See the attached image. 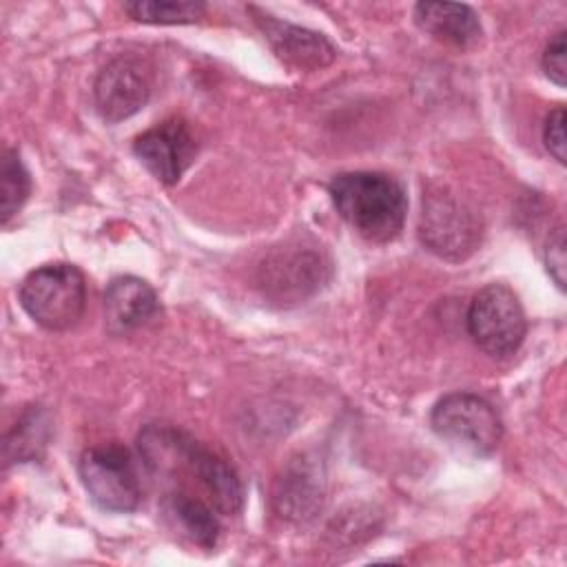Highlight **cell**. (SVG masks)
Here are the masks:
<instances>
[{
	"instance_id": "obj_1",
	"label": "cell",
	"mask_w": 567,
	"mask_h": 567,
	"mask_svg": "<svg viewBox=\"0 0 567 567\" xmlns=\"http://www.w3.org/2000/svg\"><path fill=\"white\" fill-rule=\"evenodd\" d=\"M328 193L339 217L368 241L385 244L403 230L408 197L394 177L379 171L339 173Z\"/></svg>"
},
{
	"instance_id": "obj_2",
	"label": "cell",
	"mask_w": 567,
	"mask_h": 567,
	"mask_svg": "<svg viewBox=\"0 0 567 567\" xmlns=\"http://www.w3.org/2000/svg\"><path fill=\"white\" fill-rule=\"evenodd\" d=\"M419 239L436 257L463 261L481 246L483 219L470 202L447 186H430L421 199Z\"/></svg>"
},
{
	"instance_id": "obj_3",
	"label": "cell",
	"mask_w": 567,
	"mask_h": 567,
	"mask_svg": "<svg viewBox=\"0 0 567 567\" xmlns=\"http://www.w3.org/2000/svg\"><path fill=\"white\" fill-rule=\"evenodd\" d=\"M18 297L38 326L55 332L69 330L86 306L84 275L73 264H44L22 279Z\"/></svg>"
},
{
	"instance_id": "obj_4",
	"label": "cell",
	"mask_w": 567,
	"mask_h": 567,
	"mask_svg": "<svg viewBox=\"0 0 567 567\" xmlns=\"http://www.w3.org/2000/svg\"><path fill=\"white\" fill-rule=\"evenodd\" d=\"M430 425L436 436L474 456L492 454L503 439V421L496 408L472 392L441 396L430 412Z\"/></svg>"
},
{
	"instance_id": "obj_5",
	"label": "cell",
	"mask_w": 567,
	"mask_h": 567,
	"mask_svg": "<svg viewBox=\"0 0 567 567\" xmlns=\"http://www.w3.org/2000/svg\"><path fill=\"white\" fill-rule=\"evenodd\" d=\"M467 332L489 357L514 354L527 332V319L516 292L505 284L481 288L467 308Z\"/></svg>"
},
{
	"instance_id": "obj_6",
	"label": "cell",
	"mask_w": 567,
	"mask_h": 567,
	"mask_svg": "<svg viewBox=\"0 0 567 567\" xmlns=\"http://www.w3.org/2000/svg\"><path fill=\"white\" fill-rule=\"evenodd\" d=\"M80 481L89 498L104 512H133L142 501V483L131 452L122 445H95L78 461Z\"/></svg>"
},
{
	"instance_id": "obj_7",
	"label": "cell",
	"mask_w": 567,
	"mask_h": 567,
	"mask_svg": "<svg viewBox=\"0 0 567 567\" xmlns=\"http://www.w3.org/2000/svg\"><path fill=\"white\" fill-rule=\"evenodd\" d=\"M151 91L153 82L148 64L133 55H120L97 73L93 100L100 117L109 124H117L142 111Z\"/></svg>"
},
{
	"instance_id": "obj_8",
	"label": "cell",
	"mask_w": 567,
	"mask_h": 567,
	"mask_svg": "<svg viewBox=\"0 0 567 567\" xmlns=\"http://www.w3.org/2000/svg\"><path fill=\"white\" fill-rule=\"evenodd\" d=\"M133 153L157 182L171 186L193 164L197 144L182 120H166L137 135Z\"/></svg>"
},
{
	"instance_id": "obj_9",
	"label": "cell",
	"mask_w": 567,
	"mask_h": 567,
	"mask_svg": "<svg viewBox=\"0 0 567 567\" xmlns=\"http://www.w3.org/2000/svg\"><path fill=\"white\" fill-rule=\"evenodd\" d=\"M323 261L315 250H277L259 268L261 290L279 303L303 301L323 281Z\"/></svg>"
},
{
	"instance_id": "obj_10",
	"label": "cell",
	"mask_w": 567,
	"mask_h": 567,
	"mask_svg": "<svg viewBox=\"0 0 567 567\" xmlns=\"http://www.w3.org/2000/svg\"><path fill=\"white\" fill-rule=\"evenodd\" d=\"M250 13L255 16V22L264 31L272 51L286 64L299 71H315L328 66L334 60L337 49L330 44L326 35L279 20L257 7H250Z\"/></svg>"
},
{
	"instance_id": "obj_11",
	"label": "cell",
	"mask_w": 567,
	"mask_h": 567,
	"mask_svg": "<svg viewBox=\"0 0 567 567\" xmlns=\"http://www.w3.org/2000/svg\"><path fill=\"white\" fill-rule=\"evenodd\" d=\"M157 312L159 299L140 277H115L104 290V323L111 334H128L148 323Z\"/></svg>"
},
{
	"instance_id": "obj_12",
	"label": "cell",
	"mask_w": 567,
	"mask_h": 567,
	"mask_svg": "<svg viewBox=\"0 0 567 567\" xmlns=\"http://www.w3.org/2000/svg\"><path fill=\"white\" fill-rule=\"evenodd\" d=\"M186 474L195 476L206 489L210 505L226 516H235L244 507V485L235 467L217 452L195 441Z\"/></svg>"
},
{
	"instance_id": "obj_13",
	"label": "cell",
	"mask_w": 567,
	"mask_h": 567,
	"mask_svg": "<svg viewBox=\"0 0 567 567\" xmlns=\"http://www.w3.org/2000/svg\"><path fill=\"white\" fill-rule=\"evenodd\" d=\"M414 22L434 40L456 49H470L483 35L476 11L461 2H416Z\"/></svg>"
},
{
	"instance_id": "obj_14",
	"label": "cell",
	"mask_w": 567,
	"mask_h": 567,
	"mask_svg": "<svg viewBox=\"0 0 567 567\" xmlns=\"http://www.w3.org/2000/svg\"><path fill=\"white\" fill-rule=\"evenodd\" d=\"M164 509L175 520L186 538L204 549H213L219 538V523L213 516V509L197 496L175 489L164 496Z\"/></svg>"
},
{
	"instance_id": "obj_15",
	"label": "cell",
	"mask_w": 567,
	"mask_h": 567,
	"mask_svg": "<svg viewBox=\"0 0 567 567\" xmlns=\"http://www.w3.org/2000/svg\"><path fill=\"white\" fill-rule=\"evenodd\" d=\"M51 436V421L49 414L33 405L29 408L16 427L4 439V456L7 461H33L42 454Z\"/></svg>"
},
{
	"instance_id": "obj_16",
	"label": "cell",
	"mask_w": 567,
	"mask_h": 567,
	"mask_svg": "<svg viewBox=\"0 0 567 567\" xmlns=\"http://www.w3.org/2000/svg\"><path fill=\"white\" fill-rule=\"evenodd\" d=\"M122 9L144 24H190L206 13V4L193 0H133Z\"/></svg>"
},
{
	"instance_id": "obj_17",
	"label": "cell",
	"mask_w": 567,
	"mask_h": 567,
	"mask_svg": "<svg viewBox=\"0 0 567 567\" xmlns=\"http://www.w3.org/2000/svg\"><path fill=\"white\" fill-rule=\"evenodd\" d=\"M31 193V177L20 159V155L11 148L2 155V168H0V215L2 224L7 226L11 217L20 213L27 197Z\"/></svg>"
},
{
	"instance_id": "obj_18",
	"label": "cell",
	"mask_w": 567,
	"mask_h": 567,
	"mask_svg": "<svg viewBox=\"0 0 567 567\" xmlns=\"http://www.w3.org/2000/svg\"><path fill=\"white\" fill-rule=\"evenodd\" d=\"M281 505L279 512L286 516H310V512L317 507L319 503V487L312 485L310 476L306 472L295 474L292 478H284L281 481V489L275 496Z\"/></svg>"
},
{
	"instance_id": "obj_19",
	"label": "cell",
	"mask_w": 567,
	"mask_h": 567,
	"mask_svg": "<svg viewBox=\"0 0 567 567\" xmlns=\"http://www.w3.org/2000/svg\"><path fill=\"white\" fill-rule=\"evenodd\" d=\"M565 31H558L545 47L543 51V71L545 75L558 84L565 86L567 82V40H565Z\"/></svg>"
},
{
	"instance_id": "obj_20",
	"label": "cell",
	"mask_w": 567,
	"mask_h": 567,
	"mask_svg": "<svg viewBox=\"0 0 567 567\" xmlns=\"http://www.w3.org/2000/svg\"><path fill=\"white\" fill-rule=\"evenodd\" d=\"M543 142H545V148L554 155V159L558 164H565V109L563 106H556L545 117Z\"/></svg>"
},
{
	"instance_id": "obj_21",
	"label": "cell",
	"mask_w": 567,
	"mask_h": 567,
	"mask_svg": "<svg viewBox=\"0 0 567 567\" xmlns=\"http://www.w3.org/2000/svg\"><path fill=\"white\" fill-rule=\"evenodd\" d=\"M545 264H547L549 277L563 290L565 288V268H567V259H565V230H563V226L556 228V233L547 241Z\"/></svg>"
}]
</instances>
